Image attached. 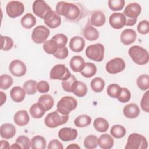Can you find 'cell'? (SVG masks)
Wrapping results in <instances>:
<instances>
[{
    "label": "cell",
    "mask_w": 149,
    "mask_h": 149,
    "mask_svg": "<svg viewBox=\"0 0 149 149\" xmlns=\"http://www.w3.org/2000/svg\"><path fill=\"white\" fill-rule=\"evenodd\" d=\"M46 109L45 107L40 103L37 102L33 104L29 110L30 115L35 119H39L45 114Z\"/></svg>",
    "instance_id": "4316f807"
},
{
    "label": "cell",
    "mask_w": 149,
    "mask_h": 149,
    "mask_svg": "<svg viewBox=\"0 0 149 149\" xmlns=\"http://www.w3.org/2000/svg\"><path fill=\"white\" fill-rule=\"evenodd\" d=\"M141 12V6L136 3H130L128 4L124 9L123 15L126 18V26H132L134 25L137 22V17Z\"/></svg>",
    "instance_id": "3957f363"
},
{
    "label": "cell",
    "mask_w": 149,
    "mask_h": 149,
    "mask_svg": "<svg viewBox=\"0 0 149 149\" xmlns=\"http://www.w3.org/2000/svg\"><path fill=\"white\" fill-rule=\"evenodd\" d=\"M9 69L12 74L16 77L23 76L27 72L25 63L19 59L13 60L9 65Z\"/></svg>",
    "instance_id": "4fadbf2b"
},
{
    "label": "cell",
    "mask_w": 149,
    "mask_h": 149,
    "mask_svg": "<svg viewBox=\"0 0 149 149\" xmlns=\"http://www.w3.org/2000/svg\"><path fill=\"white\" fill-rule=\"evenodd\" d=\"M83 34L86 40L91 41H95L99 37L98 31L91 26H86L83 30Z\"/></svg>",
    "instance_id": "83f0119b"
},
{
    "label": "cell",
    "mask_w": 149,
    "mask_h": 149,
    "mask_svg": "<svg viewBox=\"0 0 149 149\" xmlns=\"http://www.w3.org/2000/svg\"><path fill=\"white\" fill-rule=\"evenodd\" d=\"M47 148L48 149H63V146L58 140L53 139L49 141Z\"/></svg>",
    "instance_id": "db71d44e"
},
{
    "label": "cell",
    "mask_w": 149,
    "mask_h": 149,
    "mask_svg": "<svg viewBox=\"0 0 149 149\" xmlns=\"http://www.w3.org/2000/svg\"><path fill=\"white\" fill-rule=\"evenodd\" d=\"M128 54L133 61L139 65H146L149 61L148 51L140 46L131 47L128 50Z\"/></svg>",
    "instance_id": "7a4b0ae2"
},
{
    "label": "cell",
    "mask_w": 149,
    "mask_h": 149,
    "mask_svg": "<svg viewBox=\"0 0 149 149\" xmlns=\"http://www.w3.org/2000/svg\"><path fill=\"white\" fill-rule=\"evenodd\" d=\"M33 13L38 17L43 19L46 14L51 11V7L43 0H36L32 6Z\"/></svg>",
    "instance_id": "7c38bea8"
},
{
    "label": "cell",
    "mask_w": 149,
    "mask_h": 149,
    "mask_svg": "<svg viewBox=\"0 0 149 149\" xmlns=\"http://www.w3.org/2000/svg\"><path fill=\"white\" fill-rule=\"evenodd\" d=\"M31 146L33 149H44L46 147V140L41 136H36L31 140Z\"/></svg>",
    "instance_id": "e575fe53"
},
{
    "label": "cell",
    "mask_w": 149,
    "mask_h": 149,
    "mask_svg": "<svg viewBox=\"0 0 149 149\" xmlns=\"http://www.w3.org/2000/svg\"><path fill=\"white\" fill-rule=\"evenodd\" d=\"M126 18L123 13L115 12L112 13L109 19L110 26L115 29H120L126 25Z\"/></svg>",
    "instance_id": "9a60e30c"
},
{
    "label": "cell",
    "mask_w": 149,
    "mask_h": 149,
    "mask_svg": "<svg viewBox=\"0 0 149 149\" xmlns=\"http://www.w3.org/2000/svg\"><path fill=\"white\" fill-rule=\"evenodd\" d=\"M12 77L6 74H2L0 76V88L2 90H7L13 84Z\"/></svg>",
    "instance_id": "ab89813d"
},
{
    "label": "cell",
    "mask_w": 149,
    "mask_h": 149,
    "mask_svg": "<svg viewBox=\"0 0 149 149\" xmlns=\"http://www.w3.org/2000/svg\"><path fill=\"white\" fill-rule=\"evenodd\" d=\"M58 137L63 141L74 140L77 137V131L71 127H63L59 130Z\"/></svg>",
    "instance_id": "2e32d148"
},
{
    "label": "cell",
    "mask_w": 149,
    "mask_h": 149,
    "mask_svg": "<svg viewBox=\"0 0 149 149\" xmlns=\"http://www.w3.org/2000/svg\"><path fill=\"white\" fill-rule=\"evenodd\" d=\"M77 106V100L71 96H65L58 102L57 111L62 115H69Z\"/></svg>",
    "instance_id": "8992f818"
},
{
    "label": "cell",
    "mask_w": 149,
    "mask_h": 149,
    "mask_svg": "<svg viewBox=\"0 0 149 149\" xmlns=\"http://www.w3.org/2000/svg\"><path fill=\"white\" fill-rule=\"evenodd\" d=\"M147 147L146 138L137 133H133L129 136L125 147L126 149H146Z\"/></svg>",
    "instance_id": "5b68a950"
},
{
    "label": "cell",
    "mask_w": 149,
    "mask_h": 149,
    "mask_svg": "<svg viewBox=\"0 0 149 149\" xmlns=\"http://www.w3.org/2000/svg\"><path fill=\"white\" fill-rule=\"evenodd\" d=\"M16 132V127L11 123H6L1 126L0 135L3 139H10L15 136Z\"/></svg>",
    "instance_id": "e0dca14e"
},
{
    "label": "cell",
    "mask_w": 149,
    "mask_h": 149,
    "mask_svg": "<svg viewBox=\"0 0 149 149\" xmlns=\"http://www.w3.org/2000/svg\"><path fill=\"white\" fill-rule=\"evenodd\" d=\"M137 38L136 31L130 29L124 30L120 34V41L125 45H128L133 43Z\"/></svg>",
    "instance_id": "ac0fdd59"
},
{
    "label": "cell",
    "mask_w": 149,
    "mask_h": 149,
    "mask_svg": "<svg viewBox=\"0 0 149 149\" xmlns=\"http://www.w3.org/2000/svg\"><path fill=\"white\" fill-rule=\"evenodd\" d=\"M69 119V115H62L57 110L48 113L44 119L45 125L49 128H55L66 123Z\"/></svg>",
    "instance_id": "277c9868"
},
{
    "label": "cell",
    "mask_w": 149,
    "mask_h": 149,
    "mask_svg": "<svg viewBox=\"0 0 149 149\" xmlns=\"http://www.w3.org/2000/svg\"><path fill=\"white\" fill-rule=\"evenodd\" d=\"M85 64L86 62L84 59L79 55L74 56L69 62L71 69L75 72H80L84 68Z\"/></svg>",
    "instance_id": "603a6c76"
},
{
    "label": "cell",
    "mask_w": 149,
    "mask_h": 149,
    "mask_svg": "<svg viewBox=\"0 0 149 149\" xmlns=\"http://www.w3.org/2000/svg\"><path fill=\"white\" fill-rule=\"evenodd\" d=\"M50 34L49 30L43 25L35 27L31 33V39L36 44L44 43Z\"/></svg>",
    "instance_id": "30bf717a"
},
{
    "label": "cell",
    "mask_w": 149,
    "mask_h": 149,
    "mask_svg": "<svg viewBox=\"0 0 149 149\" xmlns=\"http://www.w3.org/2000/svg\"><path fill=\"white\" fill-rule=\"evenodd\" d=\"M110 133L116 139H121L126 135V130L124 126L120 125H115L111 127Z\"/></svg>",
    "instance_id": "8d00e7d4"
},
{
    "label": "cell",
    "mask_w": 149,
    "mask_h": 149,
    "mask_svg": "<svg viewBox=\"0 0 149 149\" xmlns=\"http://www.w3.org/2000/svg\"><path fill=\"white\" fill-rule=\"evenodd\" d=\"M105 16L101 10H94L90 17V24L95 27L102 26L105 23Z\"/></svg>",
    "instance_id": "7402d4cb"
},
{
    "label": "cell",
    "mask_w": 149,
    "mask_h": 149,
    "mask_svg": "<svg viewBox=\"0 0 149 149\" xmlns=\"http://www.w3.org/2000/svg\"><path fill=\"white\" fill-rule=\"evenodd\" d=\"M24 11V4L18 1H11L6 6V12L11 18H16L21 16Z\"/></svg>",
    "instance_id": "9c48e42d"
},
{
    "label": "cell",
    "mask_w": 149,
    "mask_h": 149,
    "mask_svg": "<svg viewBox=\"0 0 149 149\" xmlns=\"http://www.w3.org/2000/svg\"><path fill=\"white\" fill-rule=\"evenodd\" d=\"M1 49L3 51H9L10 50L13 45V40L8 36H3L1 35Z\"/></svg>",
    "instance_id": "7bdbcfd3"
},
{
    "label": "cell",
    "mask_w": 149,
    "mask_h": 149,
    "mask_svg": "<svg viewBox=\"0 0 149 149\" xmlns=\"http://www.w3.org/2000/svg\"><path fill=\"white\" fill-rule=\"evenodd\" d=\"M38 102L41 104L45 108L46 111H49L51 109L54 104V100L53 97L48 94L41 95L38 100Z\"/></svg>",
    "instance_id": "1f68e13d"
},
{
    "label": "cell",
    "mask_w": 149,
    "mask_h": 149,
    "mask_svg": "<svg viewBox=\"0 0 149 149\" xmlns=\"http://www.w3.org/2000/svg\"><path fill=\"white\" fill-rule=\"evenodd\" d=\"M0 148L1 149H3V148H10V146H9V143L7 141L2 140H1Z\"/></svg>",
    "instance_id": "11a10c76"
},
{
    "label": "cell",
    "mask_w": 149,
    "mask_h": 149,
    "mask_svg": "<svg viewBox=\"0 0 149 149\" xmlns=\"http://www.w3.org/2000/svg\"><path fill=\"white\" fill-rule=\"evenodd\" d=\"M72 93L79 97H83L87 93V87L85 83L76 80L72 87Z\"/></svg>",
    "instance_id": "cb8c5ba5"
},
{
    "label": "cell",
    "mask_w": 149,
    "mask_h": 149,
    "mask_svg": "<svg viewBox=\"0 0 149 149\" xmlns=\"http://www.w3.org/2000/svg\"><path fill=\"white\" fill-rule=\"evenodd\" d=\"M104 46L100 43L90 45L86 49L87 57L95 62H101L104 59Z\"/></svg>",
    "instance_id": "52a82bcc"
},
{
    "label": "cell",
    "mask_w": 149,
    "mask_h": 149,
    "mask_svg": "<svg viewBox=\"0 0 149 149\" xmlns=\"http://www.w3.org/2000/svg\"><path fill=\"white\" fill-rule=\"evenodd\" d=\"M68 68L63 64H58L51 69L49 73V77L52 80H65L71 76Z\"/></svg>",
    "instance_id": "ba28073f"
},
{
    "label": "cell",
    "mask_w": 149,
    "mask_h": 149,
    "mask_svg": "<svg viewBox=\"0 0 149 149\" xmlns=\"http://www.w3.org/2000/svg\"><path fill=\"white\" fill-rule=\"evenodd\" d=\"M93 126L95 129L101 133L105 132L109 128V123L108 121L103 118H96L93 123Z\"/></svg>",
    "instance_id": "4dcf8cb0"
},
{
    "label": "cell",
    "mask_w": 149,
    "mask_h": 149,
    "mask_svg": "<svg viewBox=\"0 0 149 149\" xmlns=\"http://www.w3.org/2000/svg\"><path fill=\"white\" fill-rule=\"evenodd\" d=\"M56 12L70 21H77L82 16V10L79 5L64 1L58 2Z\"/></svg>",
    "instance_id": "6da1fadb"
},
{
    "label": "cell",
    "mask_w": 149,
    "mask_h": 149,
    "mask_svg": "<svg viewBox=\"0 0 149 149\" xmlns=\"http://www.w3.org/2000/svg\"><path fill=\"white\" fill-rule=\"evenodd\" d=\"M120 91L121 87L119 86V85L115 83L109 84L107 88V94L113 98H118L120 94Z\"/></svg>",
    "instance_id": "74e56055"
},
{
    "label": "cell",
    "mask_w": 149,
    "mask_h": 149,
    "mask_svg": "<svg viewBox=\"0 0 149 149\" xmlns=\"http://www.w3.org/2000/svg\"><path fill=\"white\" fill-rule=\"evenodd\" d=\"M59 46L57 42L53 39L45 41L43 44V49L44 51L48 54H54L58 51Z\"/></svg>",
    "instance_id": "d6a6232c"
},
{
    "label": "cell",
    "mask_w": 149,
    "mask_h": 149,
    "mask_svg": "<svg viewBox=\"0 0 149 149\" xmlns=\"http://www.w3.org/2000/svg\"><path fill=\"white\" fill-rule=\"evenodd\" d=\"M97 73V67L91 62H87L83 70L80 72L81 74L86 78H90Z\"/></svg>",
    "instance_id": "f546056e"
},
{
    "label": "cell",
    "mask_w": 149,
    "mask_h": 149,
    "mask_svg": "<svg viewBox=\"0 0 149 149\" xmlns=\"http://www.w3.org/2000/svg\"><path fill=\"white\" fill-rule=\"evenodd\" d=\"M76 78L73 74H71L70 77L65 80H63L62 81V87L63 90L66 92L71 93L72 92V87L74 83V82L76 80Z\"/></svg>",
    "instance_id": "bcb514c9"
},
{
    "label": "cell",
    "mask_w": 149,
    "mask_h": 149,
    "mask_svg": "<svg viewBox=\"0 0 149 149\" xmlns=\"http://www.w3.org/2000/svg\"><path fill=\"white\" fill-rule=\"evenodd\" d=\"M140 106L141 109L146 112H149V91H147L143 95L141 102Z\"/></svg>",
    "instance_id": "f907efd6"
},
{
    "label": "cell",
    "mask_w": 149,
    "mask_h": 149,
    "mask_svg": "<svg viewBox=\"0 0 149 149\" xmlns=\"http://www.w3.org/2000/svg\"><path fill=\"white\" fill-rule=\"evenodd\" d=\"M137 29L141 34H147L149 33V22L148 20H144L139 22Z\"/></svg>",
    "instance_id": "681fc988"
},
{
    "label": "cell",
    "mask_w": 149,
    "mask_h": 149,
    "mask_svg": "<svg viewBox=\"0 0 149 149\" xmlns=\"http://www.w3.org/2000/svg\"><path fill=\"white\" fill-rule=\"evenodd\" d=\"M66 148H77V149H80V147L77 144H71L69 145L68 146H67Z\"/></svg>",
    "instance_id": "6f0895ef"
},
{
    "label": "cell",
    "mask_w": 149,
    "mask_h": 149,
    "mask_svg": "<svg viewBox=\"0 0 149 149\" xmlns=\"http://www.w3.org/2000/svg\"><path fill=\"white\" fill-rule=\"evenodd\" d=\"M24 89L20 86L13 87L10 91V96L12 100L16 102H21L23 101L26 96Z\"/></svg>",
    "instance_id": "d4e9b609"
},
{
    "label": "cell",
    "mask_w": 149,
    "mask_h": 149,
    "mask_svg": "<svg viewBox=\"0 0 149 149\" xmlns=\"http://www.w3.org/2000/svg\"><path fill=\"white\" fill-rule=\"evenodd\" d=\"M52 39L54 40L58 44L59 48H63L66 47L68 42V37L63 34H57L54 35Z\"/></svg>",
    "instance_id": "c3c4849f"
},
{
    "label": "cell",
    "mask_w": 149,
    "mask_h": 149,
    "mask_svg": "<svg viewBox=\"0 0 149 149\" xmlns=\"http://www.w3.org/2000/svg\"><path fill=\"white\" fill-rule=\"evenodd\" d=\"M90 86L93 91L95 93H100L104 90L105 81L101 77H95L91 81Z\"/></svg>",
    "instance_id": "d590c367"
},
{
    "label": "cell",
    "mask_w": 149,
    "mask_h": 149,
    "mask_svg": "<svg viewBox=\"0 0 149 149\" xmlns=\"http://www.w3.org/2000/svg\"><path fill=\"white\" fill-rule=\"evenodd\" d=\"M125 62L123 59L115 58L107 63L105 69L110 74H116L122 72L125 69Z\"/></svg>",
    "instance_id": "8fae6325"
},
{
    "label": "cell",
    "mask_w": 149,
    "mask_h": 149,
    "mask_svg": "<svg viewBox=\"0 0 149 149\" xmlns=\"http://www.w3.org/2000/svg\"><path fill=\"white\" fill-rule=\"evenodd\" d=\"M22 26L26 29H31L36 24V19L34 16L31 13H26L20 20Z\"/></svg>",
    "instance_id": "f1b7e54d"
},
{
    "label": "cell",
    "mask_w": 149,
    "mask_h": 149,
    "mask_svg": "<svg viewBox=\"0 0 149 149\" xmlns=\"http://www.w3.org/2000/svg\"><path fill=\"white\" fill-rule=\"evenodd\" d=\"M10 148H17V149H18V148H19V149H20V148H21V147L18 144H17V143H15V144H12V146H10Z\"/></svg>",
    "instance_id": "680465c9"
},
{
    "label": "cell",
    "mask_w": 149,
    "mask_h": 149,
    "mask_svg": "<svg viewBox=\"0 0 149 149\" xmlns=\"http://www.w3.org/2000/svg\"><path fill=\"white\" fill-rule=\"evenodd\" d=\"M98 144L102 149H110L114 144V140L108 134H103L98 139Z\"/></svg>",
    "instance_id": "484cf974"
},
{
    "label": "cell",
    "mask_w": 149,
    "mask_h": 149,
    "mask_svg": "<svg viewBox=\"0 0 149 149\" xmlns=\"http://www.w3.org/2000/svg\"><path fill=\"white\" fill-rule=\"evenodd\" d=\"M109 8L113 11H119L122 10L125 3L124 0H109L108 1Z\"/></svg>",
    "instance_id": "ee69618b"
},
{
    "label": "cell",
    "mask_w": 149,
    "mask_h": 149,
    "mask_svg": "<svg viewBox=\"0 0 149 149\" xmlns=\"http://www.w3.org/2000/svg\"><path fill=\"white\" fill-rule=\"evenodd\" d=\"M137 85L141 90L149 88V76L148 74H141L137 79Z\"/></svg>",
    "instance_id": "60d3db41"
},
{
    "label": "cell",
    "mask_w": 149,
    "mask_h": 149,
    "mask_svg": "<svg viewBox=\"0 0 149 149\" xmlns=\"http://www.w3.org/2000/svg\"><path fill=\"white\" fill-rule=\"evenodd\" d=\"M37 90L40 93H46L49 90V83L44 80H41L37 84Z\"/></svg>",
    "instance_id": "f5cc1de1"
},
{
    "label": "cell",
    "mask_w": 149,
    "mask_h": 149,
    "mask_svg": "<svg viewBox=\"0 0 149 149\" xmlns=\"http://www.w3.org/2000/svg\"><path fill=\"white\" fill-rule=\"evenodd\" d=\"M44 22L48 27L51 29H55L61 25V18L56 11L51 10L45 16Z\"/></svg>",
    "instance_id": "5bb4252c"
},
{
    "label": "cell",
    "mask_w": 149,
    "mask_h": 149,
    "mask_svg": "<svg viewBox=\"0 0 149 149\" xmlns=\"http://www.w3.org/2000/svg\"><path fill=\"white\" fill-rule=\"evenodd\" d=\"M0 94H1V105H2L5 102H6V95L3 93L2 91H1L0 92Z\"/></svg>",
    "instance_id": "9f6ffc18"
},
{
    "label": "cell",
    "mask_w": 149,
    "mask_h": 149,
    "mask_svg": "<svg viewBox=\"0 0 149 149\" xmlns=\"http://www.w3.org/2000/svg\"><path fill=\"white\" fill-rule=\"evenodd\" d=\"M15 123L19 126H24L28 124L30 118L26 110H20L16 112L13 116Z\"/></svg>",
    "instance_id": "44dd1931"
},
{
    "label": "cell",
    "mask_w": 149,
    "mask_h": 149,
    "mask_svg": "<svg viewBox=\"0 0 149 149\" xmlns=\"http://www.w3.org/2000/svg\"><path fill=\"white\" fill-rule=\"evenodd\" d=\"M70 49L74 52H80L85 46V41L83 38L79 36L72 37L69 44Z\"/></svg>",
    "instance_id": "ffe728a7"
},
{
    "label": "cell",
    "mask_w": 149,
    "mask_h": 149,
    "mask_svg": "<svg viewBox=\"0 0 149 149\" xmlns=\"http://www.w3.org/2000/svg\"><path fill=\"white\" fill-rule=\"evenodd\" d=\"M16 143L18 144L23 149H29L31 143L30 139L26 136H20L16 140Z\"/></svg>",
    "instance_id": "f6af8a7d"
},
{
    "label": "cell",
    "mask_w": 149,
    "mask_h": 149,
    "mask_svg": "<svg viewBox=\"0 0 149 149\" xmlns=\"http://www.w3.org/2000/svg\"><path fill=\"white\" fill-rule=\"evenodd\" d=\"M140 108L139 106L134 103L126 105L123 109V113L125 117L129 119L137 118L140 114Z\"/></svg>",
    "instance_id": "d6986e66"
},
{
    "label": "cell",
    "mask_w": 149,
    "mask_h": 149,
    "mask_svg": "<svg viewBox=\"0 0 149 149\" xmlns=\"http://www.w3.org/2000/svg\"><path fill=\"white\" fill-rule=\"evenodd\" d=\"M131 98V93L129 89L125 87H122L120 94L117 98L122 103L127 102Z\"/></svg>",
    "instance_id": "7dc6e473"
},
{
    "label": "cell",
    "mask_w": 149,
    "mask_h": 149,
    "mask_svg": "<svg viewBox=\"0 0 149 149\" xmlns=\"http://www.w3.org/2000/svg\"><path fill=\"white\" fill-rule=\"evenodd\" d=\"M37 82L33 80H29L24 82L23 88L26 94L29 95L34 94L37 91Z\"/></svg>",
    "instance_id": "b9f144b4"
},
{
    "label": "cell",
    "mask_w": 149,
    "mask_h": 149,
    "mask_svg": "<svg viewBox=\"0 0 149 149\" xmlns=\"http://www.w3.org/2000/svg\"><path fill=\"white\" fill-rule=\"evenodd\" d=\"M83 143L86 148L94 149L98 146V138L94 135H89L84 139Z\"/></svg>",
    "instance_id": "f35d334b"
},
{
    "label": "cell",
    "mask_w": 149,
    "mask_h": 149,
    "mask_svg": "<svg viewBox=\"0 0 149 149\" xmlns=\"http://www.w3.org/2000/svg\"><path fill=\"white\" fill-rule=\"evenodd\" d=\"M69 51L67 47H65L63 48H58V51L54 54V56L59 59H64L68 56Z\"/></svg>",
    "instance_id": "816d5d0a"
},
{
    "label": "cell",
    "mask_w": 149,
    "mask_h": 149,
    "mask_svg": "<svg viewBox=\"0 0 149 149\" xmlns=\"http://www.w3.org/2000/svg\"><path fill=\"white\" fill-rule=\"evenodd\" d=\"M91 122V118L87 115H81L77 116L74 121V124L76 126L79 127H87L90 125Z\"/></svg>",
    "instance_id": "836d02e7"
}]
</instances>
